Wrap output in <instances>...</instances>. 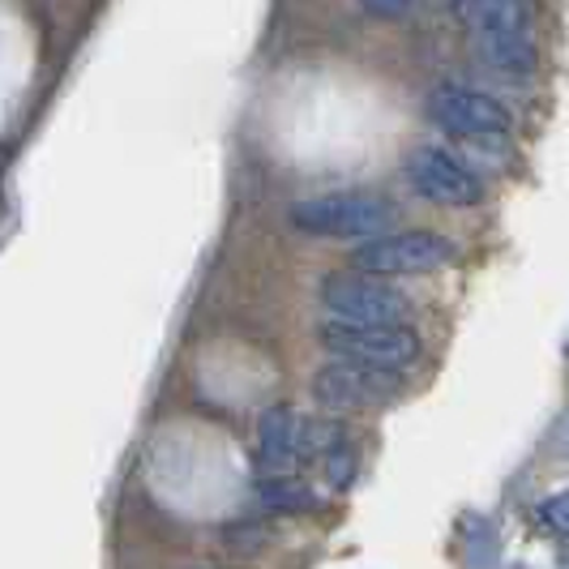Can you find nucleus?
<instances>
[{
  "label": "nucleus",
  "instance_id": "f257e3e1",
  "mask_svg": "<svg viewBox=\"0 0 569 569\" xmlns=\"http://www.w3.org/2000/svg\"><path fill=\"white\" fill-rule=\"evenodd\" d=\"M395 219V206L369 189H347V193H321V198L296 201L291 223L309 236H335V240H356V236H386Z\"/></svg>",
  "mask_w": 569,
  "mask_h": 569
},
{
  "label": "nucleus",
  "instance_id": "f03ea898",
  "mask_svg": "<svg viewBox=\"0 0 569 569\" xmlns=\"http://www.w3.org/2000/svg\"><path fill=\"white\" fill-rule=\"evenodd\" d=\"M317 342L351 365H369V369L402 372L407 365L420 360V339L411 326H351V321H326L317 330Z\"/></svg>",
  "mask_w": 569,
  "mask_h": 569
},
{
  "label": "nucleus",
  "instance_id": "7ed1b4c3",
  "mask_svg": "<svg viewBox=\"0 0 569 569\" xmlns=\"http://www.w3.org/2000/svg\"><path fill=\"white\" fill-rule=\"evenodd\" d=\"M321 305L330 321H351V326H402L411 317V300L399 287H390L377 274L351 270V274H330L321 283Z\"/></svg>",
  "mask_w": 569,
  "mask_h": 569
},
{
  "label": "nucleus",
  "instance_id": "20e7f679",
  "mask_svg": "<svg viewBox=\"0 0 569 569\" xmlns=\"http://www.w3.org/2000/svg\"><path fill=\"white\" fill-rule=\"evenodd\" d=\"M455 261V244L437 231H386L377 240H365L351 266L377 274V279H399V274H428Z\"/></svg>",
  "mask_w": 569,
  "mask_h": 569
},
{
  "label": "nucleus",
  "instance_id": "39448f33",
  "mask_svg": "<svg viewBox=\"0 0 569 569\" xmlns=\"http://www.w3.org/2000/svg\"><path fill=\"white\" fill-rule=\"evenodd\" d=\"M425 116L446 129L450 138L462 142H488V138H506L510 133V112L480 90H467V86H437L428 90Z\"/></svg>",
  "mask_w": 569,
  "mask_h": 569
},
{
  "label": "nucleus",
  "instance_id": "423d86ee",
  "mask_svg": "<svg viewBox=\"0 0 569 569\" xmlns=\"http://www.w3.org/2000/svg\"><path fill=\"white\" fill-rule=\"evenodd\" d=\"M402 377L369 365H351V360H330L313 372V399L326 411H369L381 402L399 399Z\"/></svg>",
  "mask_w": 569,
  "mask_h": 569
},
{
  "label": "nucleus",
  "instance_id": "0eeeda50",
  "mask_svg": "<svg viewBox=\"0 0 569 569\" xmlns=\"http://www.w3.org/2000/svg\"><path fill=\"white\" fill-rule=\"evenodd\" d=\"M407 180L411 189L432 206H480L485 184L471 168H462L450 150L441 146H416L407 154Z\"/></svg>",
  "mask_w": 569,
  "mask_h": 569
},
{
  "label": "nucleus",
  "instance_id": "6e6552de",
  "mask_svg": "<svg viewBox=\"0 0 569 569\" xmlns=\"http://www.w3.org/2000/svg\"><path fill=\"white\" fill-rule=\"evenodd\" d=\"M305 425L291 407H270L257 420V467L266 476H291V467L305 458Z\"/></svg>",
  "mask_w": 569,
  "mask_h": 569
},
{
  "label": "nucleus",
  "instance_id": "1a4fd4ad",
  "mask_svg": "<svg viewBox=\"0 0 569 569\" xmlns=\"http://www.w3.org/2000/svg\"><path fill=\"white\" fill-rule=\"evenodd\" d=\"M450 18L462 30H471V39L527 34V22H531L522 0H450Z\"/></svg>",
  "mask_w": 569,
  "mask_h": 569
},
{
  "label": "nucleus",
  "instance_id": "9d476101",
  "mask_svg": "<svg viewBox=\"0 0 569 569\" xmlns=\"http://www.w3.org/2000/svg\"><path fill=\"white\" fill-rule=\"evenodd\" d=\"M476 57L501 69V73H531L536 69V48L527 34H488L476 39Z\"/></svg>",
  "mask_w": 569,
  "mask_h": 569
},
{
  "label": "nucleus",
  "instance_id": "9b49d317",
  "mask_svg": "<svg viewBox=\"0 0 569 569\" xmlns=\"http://www.w3.org/2000/svg\"><path fill=\"white\" fill-rule=\"evenodd\" d=\"M257 501L270 510H305V506H313V492L291 476H266L257 485Z\"/></svg>",
  "mask_w": 569,
  "mask_h": 569
},
{
  "label": "nucleus",
  "instance_id": "f8f14e48",
  "mask_svg": "<svg viewBox=\"0 0 569 569\" xmlns=\"http://www.w3.org/2000/svg\"><path fill=\"white\" fill-rule=\"evenodd\" d=\"M360 9L377 22H399V18L420 9V0H360Z\"/></svg>",
  "mask_w": 569,
  "mask_h": 569
},
{
  "label": "nucleus",
  "instance_id": "ddd939ff",
  "mask_svg": "<svg viewBox=\"0 0 569 569\" xmlns=\"http://www.w3.org/2000/svg\"><path fill=\"white\" fill-rule=\"evenodd\" d=\"M321 462H326V480H330V488L351 485V476H356V455H351L347 446H339L335 455H326Z\"/></svg>",
  "mask_w": 569,
  "mask_h": 569
},
{
  "label": "nucleus",
  "instance_id": "4468645a",
  "mask_svg": "<svg viewBox=\"0 0 569 569\" xmlns=\"http://www.w3.org/2000/svg\"><path fill=\"white\" fill-rule=\"evenodd\" d=\"M540 518L552 527V531H566L569 536V488L566 492H557V497H548L540 506Z\"/></svg>",
  "mask_w": 569,
  "mask_h": 569
}]
</instances>
